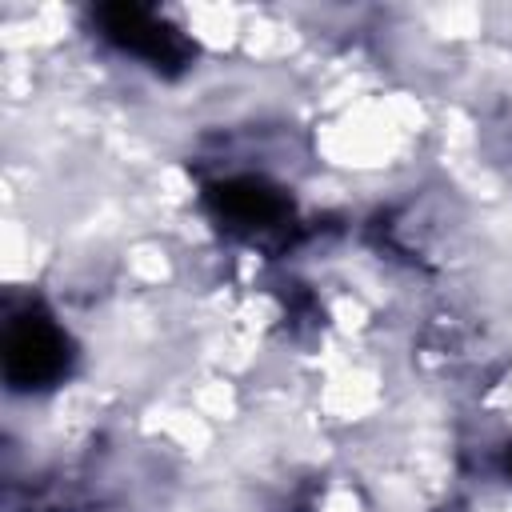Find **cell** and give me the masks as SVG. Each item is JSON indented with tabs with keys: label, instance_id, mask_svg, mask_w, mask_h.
<instances>
[{
	"label": "cell",
	"instance_id": "obj_1",
	"mask_svg": "<svg viewBox=\"0 0 512 512\" xmlns=\"http://www.w3.org/2000/svg\"><path fill=\"white\" fill-rule=\"evenodd\" d=\"M0 356L4 380L16 392H48L72 372V340L44 308H24L4 324Z\"/></svg>",
	"mask_w": 512,
	"mask_h": 512
},
{
	"label": "cell",
	"instance_id": "obj_2",
	"mask_svg": "<svg viewBox=\"0 0 512 512\" xmlns=\"http://www.w3.org/2000/svg\"><path fill=\"white\" fill-rule=\"evenodd\" d=\"M92 20L116 52L148 64L152 72L176 76L192 64V44L184 40V32L144 4H100Z\"/></svg>",
	"mask_w": 512,
	"mask_h": 512
},
{
	"label": "cell",
	"instance_id": "obj_3",
	"mask_svg": "<svg viewBox=\"0 0 512 512\" xmlns=\"http://www.w3.org/2000/svg\"><path fill=\"white\" fill-rule=\"evenodd\" d=\"M208 208H212V216L224 232L244 236V240L276 236L292 220V200L260 176H232V180L212 184L208 188Z\"/></svg>",
	"mask_w": 512,
	"mask_h": 512
},
{
	"label": "cell",
	"instance_id": "obj_4",
	"mask_svg": "<svg viewBox=\"0 0 512 512\" xmlns=\"http://www.w3.org/2000/svg\"><path fill=\"white\" fill-rule=\"evenodd\" d=\"M504 472H508V476H512V448H508V452H504Z\"/></svg>",
	"mask_w": 512,
	"mask_h": 512
}]
</instances>
